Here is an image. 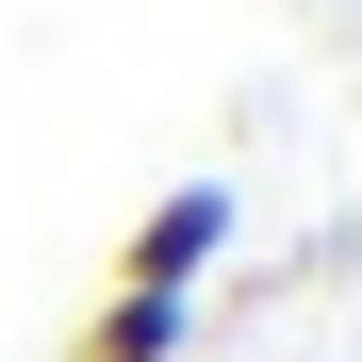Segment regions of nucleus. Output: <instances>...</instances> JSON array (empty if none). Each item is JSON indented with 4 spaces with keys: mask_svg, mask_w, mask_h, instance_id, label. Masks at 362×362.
I'll return each instance as SVG.
<instances>
[{
    "mask_svg": "<svg viewBox=\"0 0 362 362\" xmlns=\"http://www.w3.org/2000/svg\"><path fill=\"white\" fill-rule=\"evenodd\" d=\"M214 247H230V198H214V181H181V198H148L132 230H115V296H198Z\"/></svg>",
    "mask_w": 362,
    "mask_h": 362,
    "instance_id": "1",
    "label": "nucleus"
},
{
    "mask_svg": "<svg viewBox=\"0 0 362 362\" xmlns=\"http://www.w3.org/2000/svg\"><path fill=\"white\" fill-rule=\"evenodd\" d=\"M66 362H181V296H99Z\"/></svg>",
    "mask_w": 362,
    "mask_h": 362,
    "instance_id": "2",
    "label": "nucleus"
}]
</instances>
